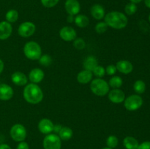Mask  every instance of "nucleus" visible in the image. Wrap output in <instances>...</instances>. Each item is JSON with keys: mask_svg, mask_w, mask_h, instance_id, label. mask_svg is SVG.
I'll return each mask as SVG.
<instances>
[{"mask_svg": "<svg viewBox=\"0 0 150 149\" xmlns=\"http://www.w3.org/2000/svg\"><path fill=\"white\" fill-rule=\"evenodd\" d=\"M90 13L95 20H102L105 15V11L103 6L100 4H95L91 7Z\"/></svg>", "mask_w": 150, "mask_h": 149, "instance_id": "nucleus-18", "label": "nucleus"}, {"mask_svg": "<svg viewBox=\"0 0 150 149\" xmlns=\"http://www.w3.org/2000/svg\"><path fill=\"white\" fill-rule=\"evenodd\" d=\"M62 127L60 124H55V125L54 126V129H53V131L58 134V133L59 132L60 130H61Z\"/></svg>", "mask_w": 150, "mask_h": 149, "instance_id": "nucleus-37", "label": "nucleus"}, {"mask_svg": "<svg viewBox=\"0 0 150 149\" xmlns=\"http://www.w3.org/2000/svg\"><path fill=\"white\" fill-rule=\"evenodd\" d=\"M58 136L61 140L67 141L70 140L73 136V131L71 128L68 127H62L59 132L58 133Z\"/></svg>", "mask_w": 150, "mask_h": 149, "instance_id": "nucleus-22", "label": "nucleus"}, {"mask_svg": "<svg viewBox=\"0 0 150 149\" xmlns=\"http://www.w3.org/2000/svg\"><path fill=\"white\" fill-rule=\"evenodd\" d=\"M108 99L112 103L120 104L125 99V94L124 91L120 89H113L108 93Z\"/></svg>", "mask_w": 150, "mask_h": 149, "instance_id": "nucleus-10", "label": "nucleus"}, {"mask_svg": "<svg viewBox=\"0 0 150 149\" xmlns=\"http://www.w3.org/2000/svg\"><path fill=\"white\" fill-rule=\"evenodd\" d=\"M104 21L108 27L114 29H122L127 26L128 19L127 16L121 12L111 11L105 15Z\"/></svg>", "mask_w": 150, "mask_h": 149, "instance_id": "nucleus-1", "label": "nucleus"}, {"mask_svg": "<svg viewBox=\"0 0 150 149\" xmlns=\"http://www.w3.org/2000/svg\"><path fill=\"white\" fill-rule=\"evenodd\" d=\"M76 31L71 26H64L59 31V37L65 42H71L76 38Z\"/></svg>", "mask_w": 150, "mask_h": 149, "instance_id": "nucleus-9", "label": "nucleus"}, {"mask_svg": "<svg viewBox=\"0 0 150 149\" xmlns=\"http://www.w3.org/2000/svg\"><path fill=\"white\" fill-rule=\"evenodd\" d=\"M0 149H12L9 145L6 144V143H2L0 144Z\"/></svg>", "mask_w": 150, "mask_h": 149, "instance_id": "nucleus-38", "label": "nucleus"}, {"mask_svg": "<svg viewBox=\"0 0 150 149\" xmlns=\"http://www.w3.org/2000/svg\"><path fill=\"white\" fill-rule=\"evenodd\" d=\"M137 11V6L134 3L130 2L125 7V12L127 15H133Z\"/></svg>", "mask_w": 150, "mask_h": 149, "instance_id": "nucleus-28", "label": "nucleus"}, {"mask_svg": "<svg viewBox=\"0 0 150 149\" xmlns=\"http://www.w3.org/2000/svg\"><path fill=\"white\" fill-rule=\"evenodd\" d=\"M23 53L29 59L35 61L38 60L42 55V49L38 42L29 41L26 42L23 47Z\"/></svg>", "mask_w": 150, "mask_h": 149, "instance_id": "nucleus-3", "label": "nucleus"}, {"mask_svg": "<svg viewBox=\"0 0 150 149\" xmlns=\"http://www.w3.org/2000/svg\"><path fill=\"white\" fill-rule=\"evenodd\" d=\"M36 30V26L32 22L25 21L21 23L18 29V34L19 36L23 38H27L32 36Z\"/></svg>", "mask_w": 150, "mask_h": 149, "instance_id": "nucleus-8", "label": "nucleus"}, {"mask_svg": "<svg viewBox=\"0 0 150 149\" xmlns=\"http://www.w3.org/2000/svg\"><path fill=\"white\" fill-rule=\"evenodd\" d=\"M67 22H69V23H73V22L74 21V17H73V15H68V16H67Z\"/></svg>", "mask_w": 150, "mask_h": 149, "instance_id": "nucleus-40", "label": "nucleus"}, {"mask_svg": "<svg viewBox=\"0 0 150 149\" xmlns=\"http://www.w3.org/2000/svg\"><path fill=\"white\" fill-rule=\"evenodd\" d=\"M14 91L13 88L6 83L0 84V100L8 101L13 98Z\"/></svg>", "mask_w": 150, "mask_h": 149, "instance_id": "nucleus-14", "label": "nucleus"}, {"mask_svg": "<svg viewBox=\"0 0 150 149\" xmlns=\"http://www.w3.org/2000/svg\"><path fill=\"white\" fill-rule=\"evenodd\" d=\"M123 84L122 78L120 76L117 75H113L111 77L108 82V85L110 87L113 88V89H120Z\"/></svg>", "mask_w": 150, "mask_h": 149, "instance_id": "nucleus-24", "label": "nucleus"}, {"mask_svg": "<svg viewBox=\"0 0 150 149\" xmlns=\"http://www.w3.org/2000/svg\"><path fill=\"white\" fill-rule=\"evenodd\" d=\"M16 149H29V145L26 142L22 141L19 142L18 144Z\"/></svg>", "mask_w": 150, "mask_h": 149, "instance_id": "nucleus-35", "label": "nucleus"}, {"mask_svg": "<svg viewBox=\"0 0 150 149\" xmlns=\"http://www.w3.org/2000/svg\"><path fill=\"white\" fill-rule=\"evenodd\" d=\"M4 68V62H3L2 60L0 58V74H1V73L3 72Z\"/></svg>", "mask_w": 150, "mask_h": 149, "instance_id": "nucleus-39", "label": "nucleus"}, {"mask_svg": "<svg viewBox=\"0 0 150 149\" xmlns=\"http://www.w3.org/2000/svg\"><path fill=\"white\" fill-rule=\"evenodd\" d=\"M98 65V60L95 58V56H89L86 57L85 58L84 61H83V68L84 70H89V71L92 72L94 69Z\"/></svg>", "mask_w": 150, "mask_h": 149, "instance_id": "nucleus-21", "label": "nucleus"}, {"mask_svg": "<svg viewBox=\"0 0 150 149\" xmlns=\"http://www.w3.org/2000/svg\"><path fill=\"white\" fill-rule=\"evenodd\" d=\"M92 73L98 78H102L105 74V69L103 66L98 65L92 71Z\"/></svg>", "mask_w": 150, "mask_h": 149, "instance_id": "nucleus-31", "label": "nucleus"}, {"mask_svg": "<svg viewBox=\"0 0 150 149\" xmlns=\"http://www.w3.org/2000/svg\"><path fill=\"white\" fill-rule=\"evenodd\" d=\"M143 105V99L139 94H132L125 98L124 106L129 111H136Z\"/></svg>", "mask_w": 150, "mask_h": 149, "instance_id": "nucleus-5", "label": "nucleus"}, {"mask_svg": "<svg viewBox=\"0 0 150 149\" xmlns=\"http://www.w3.org/2000/svg\"><path fill=\"white\" fill-rule=\"evenodd\" d=\"M144 3L148 8H150V0H144Z\"/></svg>", "mask_w": 150, "mask_h": 149, "instance_id": "nucleus-41", "label": "nucleus"}, {"mask_svg": "<svg viewBox=\"0 0 150 149\" xmlns=\"http://www.w3.org/2000/svg\"><path fill=\"white\" fill-rule=\"evenodd\" d=\"M44 149H61L62 140L57 134H46L42 141Z\"/></svg>", "mask_w": 150, "mask_h": 149, "instance_id": "nucleus-6", "label": "nucleus"}, {"mask_svg": "<svg viewBox=\"0 0 150 149\" xmlns=\"http://www.w3.org/2000/svg\"><path fill=\"white\" fill-rule=\"evenodd\" d=\"M130 2L134 3V4H138V3H140L141 1H142L143 0H130Z\"/></svg>", "mask_w": 150, "mask_h": 149, "instance_id": "nucleus-42", "label": "nucleus"}, {"mask_svg": "<svg viewBox=\"0 0 150 149\" xmlns=\"http://www.w3.org/2000/svg\"><path fill=\"white\" fill-rule=\"evenodd\" d=\"M45 77V73L39 68L32 69L29 74V80L32 83H39L42 81Z\"/></svg>", "mask_w": 150, "mask_h": 149, "instance_id": "nucleus-17", "label": "nucleus"}, {"mask_svg": "<svg viewBox=\"0 0 150 149\" xmlns=\"http://www.w3.org/2000/svg\"><path fill=\"white\" fill-rule=\"evenodd\" d=\"M26 129L24 127V126L20 124H14L13 127L10 128V135L11 138L14 141L22 142L24 141V140L26 137Z\"/></svg>", "mask_w": 150, "mask_h": 149, "instance_id": "nucleus-7", "label": "nucleus"}, {"mask_svg": "<svg viewBox=\"0 0 150 149\" xmlns=\"http://www.w3.org/2000/svg\"><path fill=\"white\" fill-rule=\"evenodd\" d=\"M73 46H74L76 49L81 51V50H83L85 48V47H86V42L82 38H76L73 40Z\"/></svg>", "mask_w": 150, "mask_h": 149, "instance_id": "nucleus-32", "label": "nucleus"}, {"mask_svg": "<svg viewBox=\"0 0 150 149\" xmlns=\"http://www.w3.org/2000/svg\"><path fill=\"white\" fill-rule=\"evenodd\" d=\"M102 149H113V148H108V147H105V148H103Z\"/></svg>", "mask_w": 150, "mask_h": 149, "instance_id": "nucleus-43", "label": "nucleus"}, {"mask_svg": "<svg viewBox=\"0 0 150 149\" xmlns=\"http://www.w3.org/2000/svg\"><path fill=\"white\" fill-rule=\"evenodd\" d=\"M93 73L89 70H83L79 72L77 74V80L81 84H86L92 81Z\"/></svg>", "mask_w": 150, "mask_h": 149, "instance_id": "nucleus-19", "label": "nucleus"}, {"mask_svg": "<svg viewBox=\"0 0 150 149\" xmlns=\"http://www.w3.org/2000/svg\"><path fill=\"white\" fill-rule=\"evenodd\" d=\"M119 144V140L117 137L115 135H110L106 139V145L107 147L111 148H115Z\"/></svg>", "mask_w": 150, "mask_h": 149, "instance_id": "nucleus-27", "label": "nucleus"}, {"mask_svg": "<svg viewBox=\"0 0 150 149\" xmlns=\"http://www.w3.org/2000/svg\"><path fill=\"white\" fill-rule=\"evenodd\" d=\"M137 149H150V141H145L139 144Z\"/></svg>", "mask_w": 150, "mask_h": 149, "instance_id": "nucleus-36", "label": "nucleus"}, {"mask_svg": "<svg viewBox=\"0 0 150 149\" xmlns=\"http://www.w3.org/2000/svg\"><path fill=\"white\" fill-rule=\"evenodd\" d=\"M13 26L11 23L6 20L0 22V40L7 39L12 34Z\"/></svg>", "mask_w": 150, "mask_h": 149, "instance_id": "nucleus-12", "label": "nucleus"}, {"mask_svg": "<svg viewBox=\"0 0 150 149\" xmlns=\"http://www.w3.org/2000/svg\"><path fill=\"white\" fill-rule=\"evenodd\" d=\"M74 22L79 28H85L89 25V19L86 15L83 14H78L74 18Z\"/></svg>", "mask_w": 150, "mask_h": 149, "instance_id": "nucleus-23", "label": "nucleus"}, {"mask_svg": "<svg viewBox=\"0 0 150 149\" xmlns=\"http://www.w3.org/2000/svg\"><path fill=\"white\" fill-rule=\"evenodd\" d=\"M54 124L48 118H42L38 123V129L42 134H48L53 132Z\"/></svg>", "mask_w": 150, "mask_h": 149, "instance_id": "nucleus-13", "label": "nucleus"}, {"mask_svg": "<svg viewBox=\"0 0 150 149\" xmlns=\"http://www.w3.org/2000/svg\"><path fill=\"white\" fill-rule=\"evenodd\" d=\"M115 66L117 71L125 74H130L133 70V65L127 60H120L116 64Z\"/></svg>", "mask_w": 150, "mask_h": 149, "instance_id": "nucleus-15", "label": "nucleus"}, {"mask_svg": "<svg viewBox=\"0 0 150 149\" xmlns=\"http://www.w3.org/2000/svg\"><path fill=\"white\" fill-rule=\"evenodd\" d=\"M123 145L126 149H137L139 143L135 137L127 136L123 140Z\"/></svg>", "mask_w": 150, "mask_h": 149, "instance_id": "nucleus-20", "label": "nucleus"}, {"mask_svg": "<svg viewBox=\"0 0 150 149\" xmlns=\"http://www.w3.org/2000/svg\"><path fill=\"white\" fill-rule=\"evenodd\" d=\"M149 21L150 22V14H149Z\"/></svg>", "mask_w": 150, "mask_h": 149, "instance_id": "nucleus-44", "label": "nucleus"}, {"mask_svg": "<svg viewBox=\"0 0 150 149\" xmlns=\"http://www.w3.org/2000/svg\"><path fill=\"white\" fill-rule=\"evenodd\" d=\"M59 0H40L42 5L47 8H51L57 5Z\"/></svg>", "mask_w": 150, "mask_h": 149, "instance_id": "nucleus-33", "label": "nucleus"}, {"mask_svg": "<svg viewBox=\"0 0 150 149\" xmlns=\"http://www.w3.org/2000/svg\"><path fill=\"white\" fill-rule=\"evenodd\" d=\"M6 21L9 22L10 23H15L18 19V13L16 10L12 9V10H8L5 15Z\"/></svg>", "mask_w": 150, "mask_h": 149, "instance_id": "nucleus-25", "label": "nucleus"}, {"mask_svg": "<svg viewBox=\"0 0 150 149\" xmlns=\"http://www.w3.org/2000/svg\"><path fill=\"white\" fill-rule=\"evenodd\" d=\"M90 89L94 94L103 96L108 94L110 90V86L108 83H107L103 79L96 78L91 81Z\"/></svg>", "mask_w": 150, "mask_h": 149, "instance_id": "nucleus-4", "label": "nucleus"}, {"mask_svg": "<svg viewBox=\"0 0 150 149\" xmlns=\"http://www.w3.org/2000/svg\"><path fill=\"white\" fill-rule=\"evenodd\" d=\"M11 80L16 86H23L27 84L28 77L23 72H15L11 75Z\"/></svg>", "mask_w": 150, "mask_h": 149, "instance_id": "nucleus-16", "label": "nucleus"}, {"mask_svg": "<svg viewBox=\"0 0 150 149\" xmlns=\"http://www.w3.org/2000/svg\"><path fill=\"white\" fill-rule=\"evenodd\" d=\"M133 89L138 94H142L146 90V84L142 80H138L133 84Z\"/></svg>", "mask_w": 150, "mask_h": 149, "instance_id": "nucleus-26", "label": "nucleus"}, {"mask_svg": "<svg viewBox=\"0 0 150 149\" xmlns=\"http://www.w3.org/2000/svg\"><path fill=\"white\" fill-rule=\"evenodd\" d=\"M108 26L106 24L105 21H101L99 22L96 24L95 29V32H97L99 34H104L107 30H108Z\"/></svg>", "mask_w": 150, "mask_h": 149, "instance_id": "nucleus-29", "label": "nucleus"}, {"mask_svg": "<svg viewBox=\"0 0 150 149\" xmlns=\"http://www.w3.org/2000/svg\"><path fill=\"white\" fill-rule=\"evenodd\" d=\"M23 96L28 103L37 105L43 99V92L38 84L31 83L26 85L23 89Z\"/></svg>", "mask_w": 150, "mask_h": 149, "instance_id": "nucleus-2", "label": "nucleus"}, {"mask_svg": "<svg viewBox=\"0 0 150 149\" xmlns=\"http://www.w3.org/2000/svg\"><path fill=\"white\" fill-rule=\"evenodd\" d=\"M39 62L41 65L45 66V67H47V66H49L50 64L52 62V58L50 55L48 54H44V55H41V56L40 57Z\"/></svg>", "mask_w": 150, "mask_h": 149, "instance_id": "nucleus-30", "label": "nucleus"}, {"mask_svg": "<svg viewBox=\"0 0 150 149\" xmlns=\"http://www.w3.org/2000/svg\"><path fill=\"white\" fill-rule=\"evenodd\" d=\"M105 69V73L108 75H111L113 76L116 74L117 72V67H116L115 65L114 64H110V65L107 66L106 68Z\"/></svg>", "mask_w": 150, "mask_h": 149, "instance_id": "nucleus-34", "label": "nucleus"}, {"mask_svg": "<svg viewBox=\"0 0 150 149\" xmlns=\"http://www.w3.org/2000/svg\"><path fill=\"white\" fill-rule=\"evenodd\" d=\"M64 8L68 15H77L81 10V4L78 0H66Z\"/></svg>", "mask_w": 150, "mask_h": 149, "instance_id": "nucleus-11", "label": "nucleus"}]
</instances>
